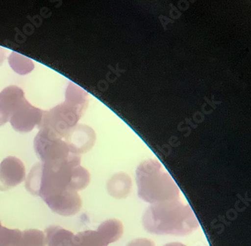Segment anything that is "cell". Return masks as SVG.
Instances as JSON below:
<instances>
[{
	"mask_svg": "<svg viewBox=\"0 0 251 246\" xmlns=\"http://www.w3.org/2000/svg\"><path fill=\"white\" fill-rule=\"evenodd\" d=\"M80 164L81 158L52 164L36 163L25 179L26 190L43 200L64 191H82L89 184L90 173Z\"/></svg>",
	"mask_w": 251,
	"mask_h": 246,
	"instance_id": "cell-1",
	"label": "cell"
},
{
	"mask_svg": "<svg viewBox=\"0 0 251 246\" xmlns=\"http://www.w3.org/2000/svg\"><path fill=\"white\" fill-rule=\"evenodd\" d=\"M144 229L156 235L186 236L197 230L199 223L193 209L179 200L152 204L143 216Z\"/></svg>",
	"mask_w": 251,
	"mask_h": 246,
	"instance_id": "cell-2",
	"label": "cell"
},
{
	"mask_svg": "<svg viewBox=\"0 0 251 246\" xmlns=\"http://www.w3.org/2000/svg\"><path fill=\"white\" fill-rule=\"evenodd\" d=\"M138 196L150 204L179 200V189L158 160L140 163L136 171Z\"/></svg>",
	"mask_w": 251,
	"mask_h": 246,
	"instance_id": "cell-3",
	"label": "cell"
},
{
	"mask_svg": "<svg viewBox=\"0 0 251 246\" xmlns=\"http://www.w3.org/2000/svg\"><path fill=\"white\" fill-rule=\"evenodd\" d=\"M85 109L86 108L75 105L65 100L62 104L50 110L43 112L41 122L38 128L49 129L63 139L70 129L76 126Z\"/></svg>",
	"mask_w": 251,
	"mask_h": 246,
	"instance_id": "cell-4",
	"label": "cell"
},
{
	"mask_svg": "<svg viewBox=\"0 0 251 246\" xmlns=\"http://www.w3.org/2000/svg\"><path fill=\"white\" fill-rule=\"evenodd\" d=\"M34 150L41 163H63L81 158L70 151L66 142L49 129H39L34 139Z\"/></svg>",
	"mask_w": 251,
	"mask_h": 246,
	"instance_id": "cell-5",
	"label": "cell"
},
{
	"mask_svg": "<svg viewBox=\"0 0 251 246\" xmlns=\"http://www.w3.org/2000/svg\"><path fill=\"white\" fill-rule=\"evenodd\" d=\"M63 140L67 143L70 151L81 156L94 147L96 141V135L90 126L77 124L67 132Z\"/></svg>",
	"mask_w": 251,
	"mask_h": 246,
	"instance_id": "cell-6",
	"label": "cell"
},
{
	"mask_svg": "<svg viewBox=\"0 0 251 246\" xmlns=\"http://www.w3.org/2000/svg\"><path fill=\"white\" fill-rule=\"evenodd\" d=\"M43 112L44 110L33 106L26 100L14 112L9 122L16 132L22 133L31 132L41 122Z\"/></svg>",
	"mask_w": 251,
	"mask_h": 246,
	"instance_id": "cell-7",
	"label": "cell"
},
{
	"mask_svg": "<svg viewBox=\"0 0 251 246\" xmlns=\"http://www.w3.org/2000/svg\"><path fill=\"white\" fill-rule=\"evenodd\" d=\"M26 178L23 162L15 157H8L0 163V191H6L22 184Z\"/></svg>",
	"mask_w": 251,
	"mask_h": 246,
	"instance_id": "cell-8",
	"label": "cell"
},
{
	"mask_svg": "<svg viewBox=\"0 0 251 246\" xmlns=\"http://www.w3.org/2000/svg\"><path fill=\"white\" fill-rule=\"evenodd\" d=\"M52 212L61 216H73L79 212L82 201L78 192L74 191H66L44 199Z\"/></svg>",
	"mask_w": 251,
	"mask_h": 246,
	"instance_id": "cell-9",
	"label": "cell"
},
{
	"mask_svg": "<svg viewBox=\"0 0 251 246\" xmlns=\"http://www.w3.org/2000/svg\"><path fill=\"white\" fill-rule=\"evenodd\" d=\"M26 100L22 88L16 85L6 87L0 92V111L9 120Z\"/></svg>",
	"mask_w": 251,
	"mask_h": 246,
	"instance_id": "cell-10",
	"label": "cell"
},
{
	"mask_svg": "<svg viewBox=\"0 0 251 246\" xmlns=\"http://www.w3.org/2000/svg\"><path fill=\"white\" fill-rule=\"evenodd\" d=\"M46 246H75V235L57 225H51L46 229Z\"/></svg>",
	"mask_w": 251,
	"mask_h": 246,
	"instance_id": "cell-11",
	"label": "cell"
},
{
	"mask_svg": "<svg viewBox=\"0 0 251 246\" xmlns=\"http://www.w3.org/2000/svg\"><path fill=\"white\" fill-rule=\"evenodd\" d=\"M106 188L110 196L116 199H125L130 193L132 181L126 173H116L108 181Z\"/></svg>",
	"mask_w": 251,
	"mask_h": 246,
	"instance_id": "cell-12",
	"label": "cell"
},
{
	"mask_svg": "<svg viewBox=\"0 0 251 246\" xmlns=\"http://www.w3.org/2000/svg\"><path fill=\"white\" fill-rule=\"evenodd\" d=\"M96 231L99 235L103 246H107L108 245L111 244L121 238L124 228L123 223L120 220L117 219H110L100 225Z\"/></svg>",
	"mask_w": 251,
	"mask_h": 246,
	"instance_id": "cell-13",
	"label": "cell"
},
{
	"mask_svg": "<svg viewBox=\"0 0 251 246\" xmlns=\"http://www.w3.org/2000/svg\"><path fill=\"white\" fill-rule=\"evenodd\" d=\"M8 63L11 68L19 75H26L35 68L34 64L31 59L15 52L10 55Z\"/></svg>",
	"mask_w": 251,
	"mask_h": 246,
	"instance_id": "cell-14",
	"label": "cell"
},
{
	"mask_svg": "<svg viewBox=\"0 0 251 246\" xmlns=\"http://www.w3.org/2000/svg\"><path fill=\"white\" fill-rule=\"evenodd\" d=\"M18 246H46L45 233L36 229L25 230L22 232Z\"/></svg>",
	"mask_w": 251,
	"mask_h": 246,
	"instance_id": "cell-15",
	"label": "cell"
},
{
	"mask_svg": "<svg viewBox=\"0 0 251 246\" xmlns=\"http://www.w3.org/2000/svg\"><path fill=\"white\" fill-rule=\"evenodd\" d=\"M75 246H104L96 230H86L75 235Z\"/></svg>",
	"mask_w": 251,
	"mask_h": 246,
	"instance_id": "cell-16",
	"label": "cell"
},
{
	"mask_svg": "<svg viewBox=\"0 0 251 246\" xmlns=\"http://www.w3.org/2000/svg\"><path fill=\"white\" fill-rule=\"evenodd\" d=\"M22 231L2 227L0 230V246H18Z\"/></svg>",
	"mask_w": 251,
	"mask_h": 246,
	"instance_id": "cell-17",
	"label": "cell"
},
{
	"mask_svg": "<svg viewBox=\"0 0 251 246\" xmlns=\"http://www.w3.org/2000/svg\"><path fill=\"white\" fill-rule=\"evenodd\" d=\"M127 246H155V243L149 239L140 238L130 241Z\"/></svg>",
	"mask_w": 251,
	"mask_h": 246,
	"instance_id": "cell-18",
	"label": "cell"
},
{
	"mask_svg": "<svg viewBox=\"0 0 251 246\" xmlns=\"http://www.w3.org/2000/svg\"><path fill=\"white\" fill-rule=\"evenodd\" d=\"M8 122H9V120L0 111V126H4Z\"/></svg>",
	"mask_w": 251,
	"mask_h": 246,
	"instance_id": "cell-19",
	"label": "cell"
},
{
	"mask_svg": "<svg viewBox=\"0 0 251 246\" xmlns=\"http://www.w3.org/2000/svg\"><path fill=\"white\" fill-rule=\"evenodd\" d=\"M5 59V53L2 48L0 47V65H2Z\"/></svg>",
	"mask_w": 251,
	"mask_h": 246,
	"instance_id": "cell-20",
	"label": "cell"
},
{
	"mask_svg": "<svg viewBox=\"0 0 251 246\" xmlns=\"http://www.w3.org/2000/svg\"><path fill=\"white\" fill-rule=\"evenodd\" d=\"M164 246H186L185 245L179 243H170L168 244L165 245Z\"/></svg>",
	"mask_w": 251,
	"mask_h": 246,
	"instance_id": "cell-21",
	"label": "cell"
},
{
	"mask_svg": "<svg viewBox=\"0 0 251 246\" xmlns=\"http://www.w3.org/2000/svg\"><path fill=\"white\" fill-rule=\"evenodd\" d=\"M2 228V223H1V221H0V230Z\"/></svg>",
	"mask_w": 251,
	"mask_h": 246,
	"instance_id": "cell-22",
	"label": "cell"
}]
</instances>
